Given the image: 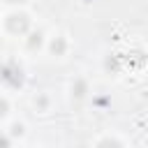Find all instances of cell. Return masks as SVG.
Here are the masks:
<instances>
[{"mask_svg": "<svg viewBox=\"0 0 148 148\" xmlns=\"http://www.w3.org/2000/svg\"><path fill=\"white\" fill-rule=\"evenodd\" d=\"M2 79H5V83H9V86H21V83H23V72H21V67H18L16 62H7V65L2 67Z\"/></svg>", "mask_w": 148, "mask_h": 148, "instance_id": "1", "label": "cell"}, {"mask_svg": "<svg viewBox=\"0 0 148 148\" xmlns=\"http://www.w3.org/2000/svg\"><path fill=\"white\" fill-rule=\"evenodd\" d=\"M74 95H76V97H83V95H86V83H83V81H76V86H74Z\"/></svg>", "mask_w": 148, "mask_h": 148, "instance_id": "6", "label": "cell"}, {"mask_svg": "<svg viewBox=\"0 0 148 148\" xmlns=\"http://www.w3.org/2000/svg\"><path fill=\"white\" fill-rule=\"evenodd\" d=\"M28 46L30 49H39L42 46V32H32L30 39H28Z\"/></svg>", "mask_w": 148, "mask_h": 148, "instance_id": "4", "label": "cell"}, {"mask_svg": "<svg viewBox=\"0 0 148 148\" xmlns=\"http://www.w3.org/2000/svg\"><path fill=\"white\" fill-rule=\"evenodd\" d=\"M7 2H25V0H7Z\"/></svg>", "mask_w": 148, "mask_h": 148, "instance_id": "8", "label": "cell"}, {"mask_svg": "<svg viewBox=\"0 0 148 148\" xmlns=\"http://www.w3.org/2000/svg\"><path fill=\"white\" fill-rule=\"evenodd\" d=\"M2 148H9V139L7 136H2Z\"/></svg>", "mask_w": 148, "mask_h": 148, "instance_id": "7", "label": "cell"}, {"mask_svg": "<svg viewBox=\"0 0 148 148\" xmlns=\"http://www.w3.org/2000/svg\"><path fill=\"white\" fill-rule=\"evenodd\" d=\"M65 49H67V44H65V39H62V37H56V39L51 42V51H53L56 56H62V53H65Z\"/></svg>", "mask_w": 148, "mask_h": 148, "instance_id": "3", "label": "cell"}, {"mask_svg": "<svg viewBox=\"0 0 148 148\" xmlns=\"http://www.w3.org/2000/svg\"><path fill=\"white\" fill-rule=\"evenodd\" d=\"M28 25H30V21H28L25 14H12V16L7 18V28H9L12 32H25Z\"/></svg>", "mask_w": 148, "mask_h": 148, "instance_id": "2", "label": "cell"}, {"mask_svg": "<svg viewBox=\"0 0 148 148\" xmlns=\"http://www.w3.org/2000/svg\"><path fill=\"white\" fill-rule=\"evenodd\" d=\"M97 148H123L116 139H104V141H99V146Z\"/></svg>", "mask_w": 148, "mask_h": 148, "instance_id": "5", "label": "cell"}]
</instances>
